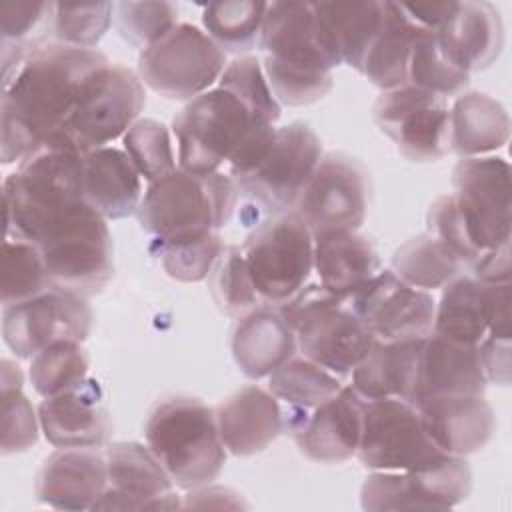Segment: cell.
Here are the masks:
<instances>
[{"label":"cell","instance_id":"30","mask_svg":"<svg viewBox=\"0 0 512 512\" xmlns=\"http://www.w3.org/2000/svg\"><path fill=\"white\" fill-rule=\"evenodd\" d=\"M296 354V336L278 306L254 308L240 316L232 332V356L252 380L270 376Z\"/></svg>","mask_w":512,"mask_h":512},{"label":"cell","instance_id":"19","mask_svg":"<svg viewBox=\"0 0 512 512\" xmlns=\"http://www.w3.org/2000/svg\"><path fill=\"white\" fill-rule=\"evenodd\" d=\"M108 484L92 510L182 508L174 482L152 450L140 442H112L104 448Z\"/></svg>","mask_w":512,"mask_h":512},{"label":"cell","instance_id":"42","mask_svg":"<svg viewBox=\"0 0 512 512\" xmlns=\"http://www.w3.org/2000/svg\"><path fill=\"white\" fill-rule=\"evenodd\" d=\"M2 306L32 298L44 292L48 276L38 246L24 238L2 242Z\"/></svg>","mask_w":512,"mask_h":512},{"label":"cell","instance_id":"1","mask_svg":"<svg viewBox=\"0 0 512 512\" xmlns=\"http://www.w3.org/2000/svg\"><path fill=\"white\" fill-rule=\"evenodd\" d=\"M110 60L96 48L58 42L32 50L20 70L2 82L0 160L22 162L66 126L88 76Z\"/></svg>","mask_w":512,"mask_h":512},{"label":"cell","instance_id":"8","mask_svg":"<svg viewBox=\"0 0 512 512\" xmlns=\"http://www.w3.org/2000/svg\"><path fill=\"white\" fill-rule=\"evenodd\" d=\"M146 104L140 76L122 64H104L88 76L64 130L44 146L76 152L104 148L124 136Z\"/></svg>","mask_w":512,"mask_h":512},{"label":"cell","instance_id":"10","mask_svg":"<svg viewBox=\"0 0 512 512\" xmlns=\"http://www.w3.org/2000/svg\"><path fill=\"white\" fill-rule=\"evenodd\" d=\"M356 456L372 472H412L434 468L450 454L434 444L416 406L402 398H380L364 404Z\"/></svg>","mask_w":512,"mask_h":512},{"label":"cell","instance_id":"39","mask_svg":"<svg viewBox=\"0 0 512 512\" xmlns=\"http://www.w3.org/2000/svg\"><path fill=\"white\" fill-rule=\"evenodd\" d=\"M342 382L336 374L306 356H292L268 376V390L288 406L312 410L338 394Z\"/></svg>","mask_w":512,"mask_h":512},{"label":"cell","instance_id":"53","mask_svg":"<svg viewBox=\"0 0 512 512\" xmlns=\"http://www.w3.org/2000/svg\"><path fill=\"white\" fill-rule=\"evenodd\" d=\"M488 336L498 340H510L512 320H510V282L492 286V304H490V326Z\"/></svg>","mask_w":512,"mask_h":512},{"label":"cell","instance_id":"7","mask_svg":"<svg viewBox=\"0 0 512 512\" xmlns=\"http://www.w3.org/2000/svg\"><path fill=\"white\" fill-rule=\"evenodd\" d=\"M38 246L48 286L78 296L102 292L114 276L112 236L102 218L88 202L46 228Z\"/></svg>","mask_w":512,"mask_h":512},{"label":"cell","instance_id":"33","mask_svg":"<svg viewBox=\"0 0 512 512\" xmlns=\"http://www.w3.org/2000/svg\"><path fill=\"white\" fill-rule=\"evenodd\" d=\"M492 286L472 274H460L442 288L440 302L434 310L432 332L460 342L478 346L488 336Z\"/></svg>","mask_w":512,"mask_h":512},{"label":"cell","instance_id":"2","mask_svg":"<svg viewBox=\"0 0 512 512\" xmlns=\"http://www.w3.org/2000/svg\"><path fill=\"white\" fill-rule=\"evenodd\" d=\"M178 168L214 174L228 162L230 176L252 170L274 142L276 126L224 88H212L172 118Z\"/></svg>","mask_w":512,"mask_h":512},{"label":"cell","instance_id":"14","mask_svg":"<svg viewBox=\"0 0 512 512\" xmlns=\"http://www.w3.org/2000/svg\"><path fill=\"white\" fill-rule=\"evenodd\" d=\"M378 130L412 162H436L450 152V106L416 86L382 92L372 108Z\"/></svg>","mask_w":512,"mask_h":512},{"label":"cell","instance_id":"36","mask_svg":"<svg viewBox=\"0 0 512 512\" xmlns=\"http://www.w3.org/2000/svg\"><path fill=\"white\" fill-rule=\"evenodd\" d=\"M390 270L412 288L430 292L442 290L464 274L466 264L442 240L424 232L394 250Z\"/></svg>","mask_w":512,"mask_h":512},{"label":"cell","instance_id":"22","mask_svg":"<svg viewBox=\"0 0 512 512\" xmlns=\"http://www.w3.org/2000/svg\"><path fill=\"white\" fill-rule=\"evenodd\" d=\"M486 384L478 346L460 344L430 332L420 340L408 402L418 406L440 396L484 394Z\"/></svg>","mask_w":512,"mask_h":512},{"label":"cell","instance_id":"4","mask_svg":"<svg viewBox=\"0 0 512 512\" xmlns=\"http://www.w3.org/2000/svg\"><path fill=\"white\" fill-rule=\"evenodd\" d=\"M238 188L222 172L194 174L182 168L144 190L136 220L152 242H174L218 232L232 216Z\"/></svg>","mask_w":512,"mask_h":512},{"label":"cell","instance_id":"23","mask_svg":"<svg viewBox=\"0 0 512 512\" xmlns=\"http://www.w3.org/2000/svg\"><path fill=\"white\" fill-rule=\"evenodd\" d=\"M108 484L106 456L100 448H58L34 484L36 500L56 510H92Z\"/></svg>","mask_w":512,"mask_h":512},{"label":"cell","instance_id":"29","mask_svg":"<svg viewBox=\"0 0 512 512\" xmlns=\"http://www.w3.org/2000/svg\"><path fill=\"white\" fill-rule=\"evenodd\" d=\"M84 200L106 220L136 214L142 192V176L124 150L96 148L82 158Z\"/></svg>","mask_w":512,"mask_h":512},{"label":"cell","instance_id":"45","mask_svg":"<svg viewBox=\"0 0 512 512\" xmlns=\"http://www.w3.org/2000/svg\"><path fill=\"white\" fill-rule=\"evenodd\" d=\"M150 250L160 258V264L170 278L178 282H200L212 272L224 250V242L218 232H210L174 242H152Z\"/></svg>","mask_w":512,"mask_h":512},{"label":"cell","instance_id":"54","mask_svg":"<svg viewBox=\"0 0 512 512\" xmlns=\"http://www.w3.org/2000/svg\"><path fill=\"white\" fill-rule=\"evenodd\" d=\"M404 12L422 28L438 30L454 8V2H432V4H402Z\"/></svg>","mask_w":512,"mask_h":512},{"label":"cell","instance_id":"17","mask_svg":"<svg viewBox=\"0 0 512 512\" xmlns=\"http://www.w3.org/2000/svg\"><path fill=\"white\" fill-rule=\"evenodd\" d=\"M472 472L462 456H446L438 466L412 472L374 470L360 488L364 510H448L468 498Z\"/></svg>","mask_w":512,"mask_h":512},{"label":"cell","instance_id":"16","mask_svg":"<svg viewBox=\"0 0 512 512\" xmlns=\"http://www.w3.org/2000/svg\"><path fill=\"white\" fill-rule=\"evenodd\" d=\"M92 318L84 296L46 288L32 298L2 306V336L18 358H34L60 340L84 342Z\"/></svg>","mask_w":512,"mask_h":512},{"label":"cell","instance_id":"41","mask_svg":"<svg viewBox=\"0 0 512 512\" xmlns=\"http://www.w3.org/2000/svg\"><path fill=\"white\" fill-rule=\"evenodd\" d=\"M112 2H52L50 36L58 44L92 48L112 24Z\"/></svg>","mask_w":512,"mask_h":512},{"label":"cell","instance_id":"25","mask_svg":"<svg viewBox=\"0 0 512 512\" xmlns=\"http://www.w3.org/2000/svg\"><path fill=\"white\" fill-rule=\"evenodd\" d=\"M434 444L450 456L482 450L496 428L492 406L484 394L440 396L416 406Z\"/></svg>","mask_w":512,"mask_h":512},{"label":"cell","instance_id":"32","mask_svg":"<svg viewBox=\"0 0 512 512\" xmlns=\"http://www.w3.org/2000/svg\"><path fill=\"white\" fill-rule=\"evenodd\" d=\"M510 138L506 108L484 92H464L450 106V152L460 158L488 156Z\"/></svg>","mask_w":512,"mask_h":512},{"label":"cell","instance_id":"40","mask_svg":"<svg viewBox=\"0 0 512 512\" xmlns=\"http://www.w3.org/2000/svg\"><path fill=\"white\" fill-rule=\"evenodd\" d=\"M88 366L90 360L82 348V342L60 340L30 358L28 376L34 390L42 398H48L66 392L86 380Z\"/></svg>","mask_w":512,"mask_h":512},{"label":"cell","instance_id":"43","mask_svg":"<svg viewBox=\"0 0 512 512\" xmlns=\"http://www.w3.org/2000/svg\"><path fill=\"white\" fill-rule=\"evenodd\" d=\"M122 142L124 152L148 184L178 168L168 126L154 118H138Z\"/></svg>","mask_w":512,"mask_h":512},{"label":"cell","instance_id":"51","mask_svg":"<svg viewBox=\"0 0 512 512\" xmlns=\"http://www.w3.org/2000/svg\"><path fill=\"white\" fill-rule=\"evenodd\" d=\"M470 274L486 284H504L510 282L512 260H510V242L488 250L470 266Z\"/></svg>","mask_w":512,"mask_h":512},{"label":"cell","instance_id":"34","mask_svg":"<svg viewBox=\"0 0 512 512\" xmlns=\"http://www.w3.org/2000/svg\"><path fill=\"white\" fill-rule=\"evenodd\" d=\"M418 24L410 20L398 2H382L380 28L364 56L362 70L382 92L408 84V66Z\"/></svg>","mask_w":512,"mask_h":512},{"label":"cell","instance_id":"55","mask_svg":"<svg viewBox=\"0 0 512 512\" xmlns=\"http://www.w3.org/2000/svg\"><path fill=\"white\" fill-rule=\"evenodd\" d=\"M24 384V374L20 366L8 358L0 362V390H12V388H22Z\"/></svg>","mask_w":512,"mask_h":512},{"label":"cell","instance_id":"38","mask_svg":"<svg viewBox=\"0 0 512 512\" xmlns=\"http://www.w3.org/2000/svg\"><path fill=\"white\" fill-rule=\"evenodd\" d=\"M266 8L268 2L256 0L210 2L202 10V26L224 54L246 56L260 40Z\"/></svg>","mask_w":512,"mask_h":512},{"label":"cell","instance_id":"3","mask_svg":"<svg viewBox=\"0 0 512 512\" xmlns=\"http://www.w3.org/2000/svg\"><path fill=\"white\" fill-rule=\"evenodd\" d=\"M82 152L42 146L4 178V238L34 242L46 228L84 204Z\"/></svg>","mask_w":512,"mask_h":512},{"label":"cell","instance_id":"9","mask_svg":"<svg viewBox=\"0 0 512 512\" xmlns=\"http://www.w3.org/2000/svg\"><path fill=\"white\" fill-rule=\"evenodd\" d=\"M242 254L260 300L280 306L308 282L314 268V238L290 210L254 228L242 244Z\"/></svg>","mask_w":512,"mask_h":512},{"label":"cell","instance_id":"50","mask_svg":"<svg viewBox=\"0 0 512 512\" xmlns=\"http://www.w3.org/2000/svg\"><path fill=\"white\" fill-rule=\"evenodd\" d=\"M482 370L486 382H494L500 386L510 384V340H498L486 336L478 344Z\"/></svg>","mask_w":512,"mask_h":512},{"label":"cell","instance_id":"6","mask_svg":"<svg viewBox=\"0 0 512 512\" xmlns=\"http://www.w3.org/2000/svg\"><path fill=\"white\" fill-rule=\"evenodd\" d=\"M278 310L294 330L300 354L338 378L350 376L376 342L346 302L320 282L304 284Z\"/></svg>","mask_w":512,"mask_h":512},{"label":"cell","instance_id":"13","mask_svg":"<svg viewBox=\"0 0 512 512\" xmlns=\"http://www.w3.org/2000/svg\"><path fill=\"white\" fill-rule=\"evenodd\" d=\"M454 200L480 258L510 242V164L496 156L462 158L452 170Z\"/></svg>","mask_w":512,"mask_h":512},{"label":"cell","instance_id":"47","mask_svg":"<svg viewBox=\"0 0 512 512\" xmlns=\"http://www.w3.org/2000/svg\"><path fill=\"white\" fill-rule=\"evenodd\" d=\"M178 8L170 2H120L114 6L118 34L132 46L144 50L178 22Z\"/></svg>","mask_w":512,"mask_h":512},{"label":"cell","instance_id":"15","mask_svg":"<svg viewBox=\"0 0 512 512\" xmlns=\"http://www.w3.org/2000/svg\"><path fill=\"white\" fill-rule=\"evenodd\" d=\"M294 212L312 234L358 230L368 212V174L364 166L344 152L322 154L296 200Z\"/></svg>","mask_w":512,"mask_h":512},{"label":"cell","instance_id":"5","mask_svg":"<svg viewBox=\"0 0 512 512\" xmlns=\"http://www.w3.org/2000/svg\"><path fill=\"white\" fill-rule=\"evenodd\" d=\"M146 446L176 488L194 490L218 478L226 462L216 414L198 398L176 396L154 406L144 426Z\"/></svg>","mask_w":512,"mask_h":512},{"label":"cell","instance_id":"18","mask_svg":"<svg viewBox=\"0 0 512 512\" xmlns=\"http://www.w3.org/2000/svg\"><path fill=\"white\" fill-rule=\"evenodd\" d=\"M346 306L380 342L424 338L434 326L432 294L412 288L392 270H378L346 300Z\"/></svg>","mask_w":512,"mask_h":512},{"label":"cell","instance_id":"48","mask_svg":"<svg viewBox=\"0 0 512 512\" xmlns=\"http://www.w3.org/2000/svg\"><path fill=\"white\" fill-rule=\"evenodd\" d=\"M0 420H2V456L20 454L32 448L38 440L40 420L22 388L0 390Z\"/></svg>","mask_w":512,"mask_h":512},{"label":"cell","instance_id":"37","mask_svg":"<svg viewBox=\"0 0 512 512\" xmlns=\"http://www.w3.org/2000/svg\"><path fill=\"white\" fill-rule=\"evenodd\" d=\"M408 84L448 100L464 94L470 84V72L446 54L434 30L420 26L412 44Z\"/></svg>","mask_w":512,"mask_h":512},{"label":"cell","instance_id":"52","mask_svg":"<svg viewBox=\"0 0 512 512\" xmlns=\"http://www.w3.org/2000/svg\"><path fill=\"white\" fill-rule=\"evenodd\" d=\"M240 494H236L230 488L224 486H212L204 484L198 486L194 490H188V494L184 496L182 508H240L246 506L242 504V500L238 498Z\"/></svg>","mask_w":512,"mask_h":512},{"label":"cell","instance_id":"49","mask_svg":"<svg viewBox=\"0 0 512 512\" xmlns=\"http://www.w3.org/2000/svg\"><path fill=\"white\" fill-rule=\"evenodd\" d=\"M0 16L2 42H16L36 50L44 44L34 36L36 30L42 28L50 34L52 2H4L0 6Z\"/></svg>","mask_w":512,"mask_h":512},{"label":"cell","instance_id":"44","mask_svg":"<svg viewBox=\"0 0 512 512\" xmlns=\"http://www.w3.org/2000/svg\"><path fill=\"white\" fill-rule=\"evenodd\" d=\"M208 278H210V292L216 304L228 316L240 318L250 310L258 308L260 296L250 278L242 248L224 246Z\"/></svg>","mask_w":512,"mask_h":512},{"label":"cell","instance_id":"24","mask_svg":"<svg viewBox=\"0 0 512 512\" xmlns=\"http://www.w3.org/2000/svg\"><path fill=\"white\" fill-rule=\"evenodd\" d=\"M214 414L222 444L234 456H252L266 450L284 426L278 398L254 384L228 396Z\"/></svg>","mask_w":512,"mask_h":512},{"label":"cell","instance_id":"11","mask_svg":"<svg viewBox=\"0 0 512 512\" xmlns=\"http://www.w3.org/2000/svg\"><path fill=\"white\" fill-rule=\"evenodd\" d=\"M226 54L194 24H176L160 40L140 50L138 76L156 94L168 100H186L204 94L220 80Z\"/></svg>","mask_w":512,"mask_h":512},{"label":"cell","instance_id":"28","mask_svg":"<svg viewBox=\"0 0 512 512\" xmlns=\"http://www.w3.org/2000/svg\"><path fill=\"white\" fill-rule=\"evenodd\" d=\"M258 46L264 58L290 68L332 72L314 28L312 2H272L266 8Z\"/></svg>","mask_w":512,"mask_h":512},{"label":"cell","instance_id":"35","mask_svg":"<svg viewBox=\"0 0 512 512\" xmlns=\"http://www.w3.org/2000/svg\"><path fill=\"white\" fill-rule=\"evenodd\" d=\"M420 340H376L352 370V388L364 400L402 398L412 390Z\"/></svg>","mask_w":512,"mask_h":512},{"label":"cell","instance_id":"12","mask_svg":"<svg viewBox=\"0 0 512 512\" xmlns=\"http://www.w3.org/2000/svg\"><path fill=\"white\" fill-rule=\"evenodd\" d=\"M320 158L318 134L304 122H290L276 128L272 146L252 170L230 178L242 196L266 214L278 216L296 206Z\"/></svg>","mask_w":512,"mask_h":512},{"label":"cell","instance_id":"21","mask_svg":"<svg viewBox=\"0 0 512 512\" xmlns=\"http://www.w3.org/2000/svg\"><path fill=\"white\" fill-rule=\"evenodd\" d=\"M44 438L56 448H102L112 434V418L104 392L94 378L48 396L38 406Z\"/></svg>","mask_w":512,"mask_h":512},{"label":"cell","instance_id":"20","mask_svg":"<svg viewBox=\"0 0 512 512\" xmlns=\"http://www.w3.org/2000/svg\"><path fill=\"white\" fill-rule=\"evenodd\" d=\"M366 400L352 388L342 386L338 394L312 408L290 406V416H284L282 430H288L298 444V450L320 464H340L356 456L362 432V412Z\"/></svg>","mask_w":512,"mask_h":512},{"label":"cell","instance_id":"31","mask_svg":"<svg viewBox=\"0 0 512 512\" xmlns=\"http://www.w3.org/2000/svg\"><path fill=\"white\" fill-rule=\"evenodd\" d=\"M312 238L320 284L344 302L380 270L376 248L358 230H324Z\"/></svg>","mask_w":512,"mask_h":512},{"label":"cell","instance_id":"46","mask_svg":"<svg viewBox=\"0 0 512 512\" xmlns=\"http://www.w3.org/2000/svg\"><path fill=\"white\" fill-rule=\"evenodd\" d=\"M218 84L268 122H278L282 108L274 98L262 62L256 56L246 54L234 58L230 64H226Z\"/></svg>","mask_w":512,"mask_h":512},{"label":"cell","instance_id":"26","mask_svg":"<svg viewBox=\"0 0 512 512\" xmlns=\"http://www.w3.org/2000/svg\"><path fill=\"white\" fill-rule=\"evenodd\" d=\"M436 36L446 54L470 74L492 66L504 46L500 12L486 0L454 2Z\"/></svg>","mask_w":512,"mask_h":512},{"label":"cell","instance_id":"27","mask_svg":"<svg viewBox=\"0 0 512 512\" xmlns=\"http://www.w3.org/2000/svg\"><path fill=\"white\" fill-rule=\"evenodd\" d=\"M312 10L316 40L328 62L360 72L382 22V2H312Z\"/></svg>","mask_w":512,"mask_h":512}]
</instances>
